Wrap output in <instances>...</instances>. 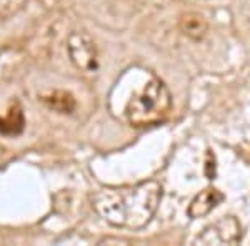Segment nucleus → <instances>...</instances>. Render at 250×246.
<instances>
[{"label":"nucleus","instance_id":"6","mask_svg":"<svg viewBox=\"0 0 250 246\" xmlns=\"http://www.w3.org/2000/svg\"><path fill=\"white\" fill-rule=\"evenodd\" d=\"M179 29L187 38L193 40V42H200L207 35L208 23L204 19V15L197 14V12H187L179 20Z\"/></svg>","mask_w":250,"mask_h":246},{"label":"nucleus","instance_id":"3","mask_svg":"<svg viewBox=\"0 0 250 246\" xmlns=\"http://www.w3.org/2000/svg\"><path fill=\"white\" fill-rule=\"evenodd\" d=\"M67 52L72 63L82 72L94 74L99 70V54L90 35L85 32H72L67 40Z\"/></svg>","mask_w":250,"mask_h":246},{"label":"nucleus","instance_id":"2","mask_svg":"<svg viewBox=\"0 0 250 246\" xmlns=\"http://www.w3.org/2000/svg\"><path fill=\"white\" fill-rule=\"evenodd\" d=\"M172 107V95L159 78L147 83L139 95L132 96L125 108V116L132 127L155 125L167 116Z\"/></svg>","mask_w":250,"mask_h":246},{"label":"nucleus","instance_id":"4","mask_svg":"<svg viewBox=\"0 0 250 246\" xmlns=\"http://www.w3.org/2000/svg\"><path fill=\"white\" fill-rule=\"evenodd\" d=\"M242 240V225L235 216H222L197 236L200 245H235Z\"/></svg>","mask_w":250,"mask_h":246},{"label":"nucleus","instance_id":"1","mask_svg":"<svg viewBox=\"0 0 250 246\" xmlns=\"http://www.w3.org/2000/svg\"><path fill=\"white\" fill-rule=\"evenodd\" d=\"M162 200V185L155 180L132 187H105L92 195L97 215L117 228H142L154 218Z\"/></svg>","mask_w":250,"mask_h":246},{"label":"nucleus","instance_id":"8","mask_svg":"<svg viewBox=\"0 0 250 246\" xmlns=\"http://www.w3.org/2000/svg\"><path fill=\"white\" fill-rule=\"evenodd\" d=\"M42 100L47 107H50L55 112H60V114H72L75 110V98L67 92L57 90L50 95H43Z\"/></svg>","mask_w":250,"mask_h":246},{"label":"nucleus","instance_id":"5","mask_svg":"<svg viewBox=\"0 0 250 246\" xmlns=\"http://www.w3.org/2000/svg\"><path fill=\"white\" fill-rule=\"evenodd\" d=\"M224 201V193L219 191L217 188H205L199 195H195V198L190 201L187 208V215L192 218V220H197V218H204L207 216L208 213L212 211L213 208H217L219 205Z\"/></svg>","mask_w":250,"mask_h":246},{"label":"nucleus","instance_id":"7","mask_svg":"<svg viewBox=\"0 0 250 246\" xmlns=\"http://www.w3.org/2000/svg\"><path fill=\"white\" fill-rule=\"evenodd\" d=\"M23 127H25V120L19 105L12 107L5 116H0V135L17 136L23 132Z\"/></svg>","mask_w":250,"mask_h":246}]
</instances>
